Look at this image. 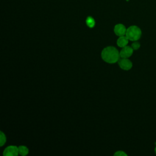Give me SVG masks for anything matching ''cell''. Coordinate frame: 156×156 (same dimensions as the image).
<instances>
[{"instance_id": "cell-1", "label": "cell", "mask_w": 156, "mask_h": 156, "mask_svg": "<svg viewBox=\"0 0 156 156\" xmlns=\"http://www.w3.org/2000/svg\"><path fill=\"white\" fill-rule=\"evenodd\" d=\"M101 57L105 62L114 63L119 60L120 55L116 48L113 46H108L102 51Z\"/></svg>"}, {"instance_id": "cell-2", "label": "cell", "mask_w": 156, "mask_h": 156, "mask_svg": "<svg viewBox=\"0 0 156 156\" xmlns=\"http://www.w3.org/2000/svg\"><path fill=\"white\" fill-rule=\"evenodd\" d=\"M126 36L130 41H137L141 36V30L136 26H131L127 29Z\"/></svg>"}, {"instance_id": "cell-3", "label": "cell", "mask_w": 156, "mask_h": 156, "mask_svg": "<svg viewBox=\"0 0 156 156\" xmlns=\"http://www.w3.org/2000/svg\"><path fill=\"white\" fill-rule=\"evenodd\" d=\"M118 65L119 67L124 70H129L132 67V62L128 58H121L118 60Z\"/></svg>"}, {"instance_id": "cell-4", "label": "cell", "mask_w": 156, "mask_h": 156, "mask_svg": "<svg viewBox=\"0 0 156 156\" xmlns=\"http://www.w3.org/2000/svg\"><path fill=\"white\" fill-rule=\"evenodd\" d=\"M18 154V147L16 146H9L3 152V155L5 156H17Z\"/></svg>"}, {"instance_id": "cell-5", "label": "cell", "mask_w": 156, "mask_h": 156, "mask_svg": "<svg viewBox=\"0 0 156 156\" xmlns=\"http://www.w3.org/2000/svg\"><path fill=\"white\" fill-rule=\"evenodd\" d=\"M133 52V49H132V47L126 46L122 48V49L119 52V55L121 58H129L132 55Z\"/></svg>"}, {"instance_id": "cell-6", "label": "cell", "mask_w": 156, "mask_h": 156, "mask_svg": "<svg viewBox=\"0 0 156 156\" xmlns=\"http://www.w3.org/2000/svg\"><path fill=\"white\" fill-rule=\"evenodd\" d=\"M127 29L122 24H117L114 27L115 34L119 37L126 35Z\"/></svg>"}, {"instance_id": "cell-7", "label": "cell", "mask_w": 156, "mask_h": 156, "mask_svg": "<svg viewBox=\"0 0 156 156\" xmlns=\"http://www.w3.org/2000/svg\"><path fill=\"white\" fill-rule=\"evenodd\" d=\"M129 39L127 38V37L126 35L124 36H121L118 38V39L117 40L116 43L118 44V46L120 48H123L126 46H127V44H128L129 42Z\"/></svg>"}, {"instance_id": "cell-8", "label": "cell", "mask_w": 156, "mask_h": 156, "mask_svg": "<svg viewBox=\"0 0 156 156\" xmlns=\"http://www.w3.org/2000/svg\"><path fill=\"white\" fill-rule=\"evenodd\" d=\"M86 24L90 28H93L95 26V20L92 16H88L86 19Z\"/></svg>"}, {"instance_id": "cell-9", "label": "cell", "mask_w": 156, "mask_h": 156, "mask_svg": "<svg viewBox=\"0 0 156 156\" xmlns=\"http://www.w3.org/2000/svg\"><path fill=\"white\" fill-rule=\"evenodd\" d=\"M18 153L20 155L24 156L29 153V149L26 146H20L18 147Z\"/></svg>"}, {"instance_id": "cell-10", "label": "cell", "mask_w": 156, "mask_h": 156, "mask_svg": "<svg viewBox=\"0 0 156 156\" xmlns=\"http://www.w3.org/2000/svg\"><path fill=\"white\" fill-rule=\"evenodd\" d=\"M6 142V137L5 134L2 132H1V135H0V145L1 146H2Z\"/></svg>"}, {"instance_id": "cell-11", "label": "cell", "mask_w": 156, "mask_h": 156, "mask_svg": "<svg viewBox=\"0 0 156 156\" xmlns=\"http://www.w3.org/2000/svg\"><path fill=\"white\" fill-rule=\"evenodd\" d=\"M131 47L132 48V49H133V50H138V49L140 48V43L137 42L136 41H135L132 44Z\"/></svg>"}, {"instance_id": "cell-12", "label": "cell", "mask_w": 156, "mask_h": 156, "mask_svg": "<svg viewBox=\"0 0 156 156\" xmlns=\"http://www.w3.org/2000/svg\"><path fill=\"white\" fill-rule=\"evenodd\" d=\"M114 155L115 156H127V154H126L124 151H116L115 154Z\"/></svg>"}, {"instance_id": "cell-13", "label": "cell", "mask_w": 156, "mask_h": 156, "mask_svg": "<svg viewBox=\"0 0 156 156\" xmlns=\"http://www.w3.org/2000/svg\"><path fill=\"white\" fill-rule=\"evenodd\" d=\"M154 151H155V154H156V146H155V149H154Z\"/></svg>"}]
</instances>
